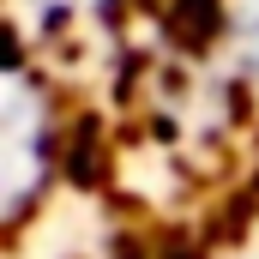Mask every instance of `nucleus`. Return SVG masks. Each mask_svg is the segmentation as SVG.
<instances>
[{
    "label": "nucleus",
    "instance_id": "f257e3e1",
    "mask_svg": "<svg viewBox=\"0 0 259 259\" xmlns=\"http://www.w3.org/2000/svg\"><path fill=\"white\" fill-rule=\"evenodd\" d=\"M55 91L36 78V66L12 61L6 72V127H0V157H6V223L24 229L30 205L61 169V121L49 115Z\"/></svg>",
    "mask_w": 259,
    "mask_h": 259
},
{
    "label": "nucleus",
    "instance_id": "f03ea898",
    "mask_svg": "<svg viewBox=\"0 0 259 259\" xmlns=\"http://www.w3.org/2000/svg\"><path fill=\"white\" fill-rule=\"evenodd\" d=\"M223 42H229L235 97H241V109L259 121V0H241V6L223 18Z\"/></svg>",
    "mask_w": 259,
    "mask_h": 259
}]
</instances>
